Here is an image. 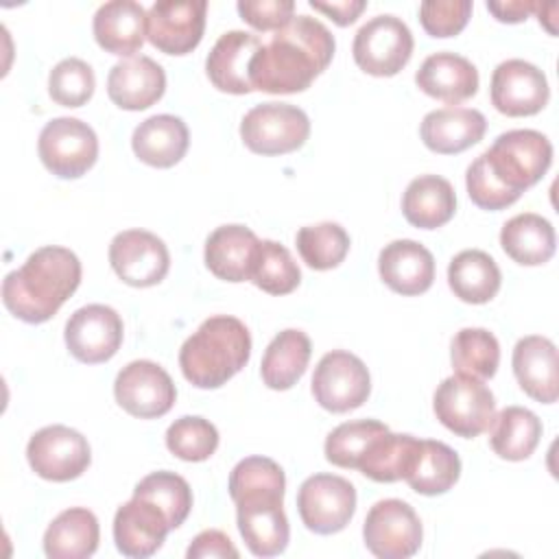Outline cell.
Instances as JSON below:
<instances>
[{
	"mask_svg": "<svg viewBox=\"0 0 559 559\" xmlns=\"http://www.w3.org/2000/svg\"><path fill=\"white\" fill-rule=\"evenodd\" d=\"M552 162L550 140L535 129L500 133L465 173L469 199L483 210H504L537 183Z\"/></svg>",
	"mask_w": 559,
	"mask_h": 559,
	"instance_id": "6da1fadb",
	"label": "cell"
},
{
	"mask_svg": "<svg viewBox=\"0 0 559 559\" xmlns=\"http://www.w3.org/2000/svg\"><path fill=\"white\" fill-rule=\"evenodd\" d=\"M334 48V35L323 22L310 15H293L253 55L249 66L251 85L269 94L304 92L330 66Z\"/></svg>",
	"mask_w": 559,
	"mask_h": 559,
	"instance_id": "7a4b0ae2",
	"label": "cell"
},
{
	"mask_svg": "<svg viewBox=\"0 0 559 559\" xmlns=\"http://www.w3.org/2000/svg\"><path fill=\"white\" fill-rule=\"evenodd\" d=\"M81 284V262L74 251L46 245L33 251L26 262L2 280L7 310L26 321L44 323L72 297Z\"/></svg>",
	"mask_w": 559,
	"mask_h": 559,
	"instance_id": "3957f363",
	"label": "cell"
},
{
	"mask_svg": "<svg viewBox=\"0 0 559 559\" xmlns=\"http://www.w3.org/2000/svg\"><path fill=\"white\" fill-rule=\"evenodd\" d=\"M251 356V334L231 314H214L192 332L179 349L183 378L199 389H218L234 378Z\"/></svg>",
	"mask_w": 559,
	"mask_h": 559,
	"instance_id": "277c9868",
	"label": "cell"
},
{
	"mask_svg": "<svg viewBox=\"0 0 559 559\" xmlns=\"http://www.w3.org/2000/svg\"><path fill=\"white\" fill-rule=\"evenodd\" d=\"M432 408L448 430L465 439L489 430L496 417V400L489 386L463 373H454L437 386Z\"/></svg>",
	"mask_w": 559,
	"mask_h": 559,
	"instance_id": "5b68a950",
	"label": "cell"
},
{
	"mask_svg": "<svg viewBox=\"0 0 559 559\" xmlns=\"http://www.w3.org/2000/svg\"><path fill=\"white\" fill-rule=\"evenodd\" d=\"M310 135V120L304 109L290 103H260L240 122L245 146L258 155H284L304 146Z\"/></svg>",
	"mask_w": 559,
	"mask_h": 559,
	"instance_id": "8992f818",
	"label": "cell"
},
{
	"mask_svg": "<svg viewBox=\"0 0 559 559\" xmlns=\"http://www.w3.org/2000/svg\"><path fill=\"white\" fill-rule=\"evenodd\" d=\"M231 500L238 531L255 557H275L286 550L290 528L284 513V489H253Z\"/></svg>",
	"mask_w": 559,
	"mask_h": 559,
	"instance_id": "52a82bcc",
	"label": "cell"
},
{
	"mask_svg": "<svg viewBox=\"0 0 559 559\" xmlns=\"http://www.w3.org/2000/svg\"><path fill=\"white\" fill-rule=\"evenodd\" d=\"M352 55L362 72L393 76L413 55V33L397 15H376L356 31Z\"/></svg>",
	"mask_w": 559,
	"mask_h": 559,
	"instance_id": "ba28073f",
	"label": "cell"
},
{
	"mask_svg": "<svg viewBox=\"0 0 559 559\" xmlns=\"http://www.w3.org/2000/svg\"><path fill=\"white\" fill-rule=\"evenodd\" d=\"M37 151L41 164L52 175L61 179H76L96 164L98 138L87 122L61 116L44 124Z\"/></svg>",
	"mask_w": 559,
	"mask_h": 559,
	"instance_id": "9c48e42d",
	"label": "cell"
},
{
	"mask_svg": "<svg viewBox=\"0 0 559 559\" xmlns=\"http://www.w3.org/2000/svg\"><path fill=\"white\" fill-rule=\"evenodd\" d=\"M371 378L365 362L345 349L321 356L312 376V395L330 413H347L367 402Z\"/></svg>",
	"mask_w": 559,
	"mask_h": 559,
	"instance_id": "30bf717a",
	"label": "cell"
},
{
	"mask_svg": "<svg viewBox=\"0 0 559 559\" xmlns=\"http://www.w3.org/2000/svg\"><path fill=\"white\" fill-rule=\"evenodd\" d=\"M365 546L380 559H406L413 557L424 537V528L415 509L400 500H378L362 524Z\"/></svg>",
	"mask_w": 559,
	"mask_h": 559,
	"instance_id": "8fae6325",
	"label": "cell"
},
{
	"mask_svg": "<svg viewBox=\"0 0 559 559\" xmlns=\"http://www.w3.org/2000/svg\"><path fill=\"white\" fill-rule=\"evenodd\" d=\"M26 459L37 476L66 483L79 478L90 467L92 450L79 430L63 424H52L39 428L28 439Z\"/></svg>",
	"mask_w": 559,
	"mask_h": 559,
	"instance_id": "7c38bea8",
	"label": "cell"
},
{
	"mask_svg": "<svg viewBox=\"0 0 559 559\" xmlns=\"http://www.w3.org/2000/svg\"><path fill=\"white\" fill-rule=\"evenodd\" d=\"M297 509L308 531L332 535L349 524L356 511V489L343 476L312 474L297 491Z\"/></svg>",
	"mask_w": 559,
	"mask_h": 559,
	"instance_id": "4fadbf2b",
	"label": "cell"
},
{
	"mask_svg": "<svg viewBox=\"0 0 559 559\" xmlns=\"http://www.w3.org/2000/svg\"><path fill=\"white\" fill-rule=\"evenodd\" d=\"M116 402L133 417L153 419L166 415L175 400L177 389L164 367L153 360H131L124 365L114 382Z\"/></svg>",
	"mask_w": 559,
	"mask_h": 559,
	"instance_id": "5bb4252c",
	"label": "cell"
},
{
	"mask_svg": "<svg viewBox=\"0 0 559 559\" xmlns=\"http://www.w3.org/2000/svg\"><path fill=\"white\" fill-rule=\"evenodd\" d=\"M109 264L129 286L146 288L159 284L170 269L168 247L146 229H127L109 242Z\"/></svg>",
	"mask_w": 559,
	"mask_h": 559,
	"instance_id": "9a60e30c",
	"label": "cell"
},
{
	"mask_svg": "<svg viewBox=\"0 0 559 559\" xmlns=\"http://www.w3.org/2000/svg\"><path fill=\"white\" fill-rule=\"evenodd\" d=\"M205 0H159L146 11V37L166 55H188L205 31Z\"/></svg>",
	"mask_w": 559,
	"mask_h": 559,
	"instance_id": "2e32d148",
	"label": "cell"
},
{
	"mask_svg": "<svg viewBox=\"0 0 559 559\" xmlns=\"http://www.w3.org/2000/svg\"><path fill=\"white\" fill-rule=\"evenodd\" d=\"M63 336L76 360L98 365L116 356L122 343V319L111 306L87 304L70 314Z\"/></svg>",
	"mask_w": 559,
	"mask_h": 559,
	"instance_id": "e0dca14e",
	"label": "cell"
},
{
	"mask_svg": "<svg viewBox=\"0 0 559 559\" xmlns=\"http://www.w3.org/2000/svg\"><path fill=\"white\" fill-rule=\"evenodd\" d=\"M489 94L500 114L520 118L542 111L550 98V87L537 66L524 59H507L496 66Z\"/></svg>",
	"mask_w": 559,
	"mask_h": 559,
	"instance_id": "ac0fdd59",
	"label": "cell"
},
{
	"mask_svg": "<svg viewBox=\"0 0 559 559\" xmlns=\"http://www.w3.org/2000/svg\"><path fill=\"white\" fill-rule=\"evenodd\" d=\"M170 531V522L159 507L133 496L114 515V542L124 557L144 559L157 552Z\"/></svg>",
	"mask_w": 559,
	"mask_h": 559,
	"instance_id": "d6986e66",
	"label": "cell"
},
{
	"mask_svg": "<svg viewBox=\"0 0 559 559\" xmlns=\"http://www.w3.org/2000/svg\"><path fill=\"white\" fill-rule=\"evenodd\" d=\"M166 90L164 68L146 57L133 55L111 66L107 76V94L114 105L127 111H140L155 105Z\"/></svg>",
	"mask_w": 559,
	"mask_h": 559,
	"instance_id": "ffe728a7",
	"label": "cell"
},
{
	"mask_svg": "<svg viewBox=\"0 0 559 559\" xmlns=\"http://www.w3.org/2000/svg\"><path fill=\"white\" fill-rule=\"evenodd\" d=\"M262 39L247 31H227L212 46L205 59V72L212 85L227 94L253 92L249 66Z\"/></svg>",
	"mask_w": 559,
	"mask_h": 559,
	"instance_id": "44dd1931",
	"label": "cell"
},
{
	"mask_svg": "<svg viewBox=\"0 0 559 559\" xmlns=\"http://www.w3.org/2000/svg\"><path fill=\"white\" fill-rule=\"evenodd\" d=\"M378 273L391 290L408 297L421 295L432 286L435 258L417 240H393L378 255Z\"/></svg>",
	"mask_w": 559,
	"mask_h": 559,
	"instance_id": "7402d4cb",
	"label": "cell"
},
{
	"mask_svg": "<svg viewBox=\"0 0 559 559\" xmlns=\"http://www.w3.org/2000/svg\"><path fill=\"white\" fill-rule=\"evenodd\" d=\"M513 373L520 389L537 402L552 404L559 395V365L557 347L550 338L531 334L513 347Z\"/></svg>",
	"mask_w": 559,
	"mask_h": 559,
	"instance_id": "603a6c76",
	"label": "cell"
},
{
	"mask_svg": "<svg viewBox=\"0 0 559 559\" xmlns=\"http://www.w3.org/2000/svg\"><path fill=\"white\" fill-rule=\"evenodd\" d=\"M415 83L424 94L456 105L476 94L478 70L467 57L441 50L424 59L415 74Z\"/></svg>",
	"mask_w": 559,
	"mask_h": 559,
	"instance_id": "cb8c5ba5",
	"label": "cell"
},
{
	"mask_svg": "<svg viewBox=\"0 0 559 559\" xmlns=\"http://www.w3.org/2000/svg\"><path fill=\"white\" fill-rule=\"evenodd\" d=\"M260 238L245 225H221L205 240V266L225 282L251 280Z\"/></svg>",
	"mask_w": 559,
	"mask_h": 559,
	"instance_id": "d4e9b609",
	"label": "cell"
},
{
	"mask_svg": "<svg viewBox=\"0 0 559 559\" xmlns=\"http://www.w3.org/2000/svg\"><path fill=\"white\" fill-rule=\"evenodd\" d=\"M485 129L487 120L478 109L443 107L424 116L419 135L430 151L454 155L480 142Z\"/></svg>",
	"mask_w": 559,
	"mask_h": 559,
	"instance_id": "484cf974",
	"label": "cell"
},
{
	"mask_svg": "<svg viewBox=\"0 0 559 559\" xmlns=\"http://www.w3.org/2000/svg\"><path fill=\"white\" fill-rule=\"evenodd\" d=\"M94 37L111 55L133 57L146 37V11L135 0H111L94 13Z\"/></svg>",
	"mask_w": 559,
	"mask_h": 559,
	"instance_id": "4316f807",
	"label": "cell"
},
{
	"mask_svg": "<svg viewBox=\"0 0 559 559\" xmlns=\"http://www.w3.org/2000/svg\"><path fill=\"white\" fill-rule=\"evenodd\" d=\"M188 144V127L173 114H157L142 120L131 135V146L138 159L155 168L175 166L186 155Z\"/></svg>",
	"mask_w": 559,
	"mask_h": 559,
	"instance_id": "83f0119b",
	"label": "cell"
},
{
	"mask_svg": "<svg viewBox=\"0 0 559 559\" xmlns=\"http://www.w3.org/2000/svg\"><path fill=\"white\" fill-rule=\"evenodd\" d=\"M454 212L456 194L445 177L419 175L402 194V214L419 229H437L445 225Z\"/></svg>",
	"mask_w": 559,
	"mask_h": 559,
	"instance_id": "f1b7e54d",
	"label": "cell"
},
{
	"mask_svg": "<svg viewBox=\"0 0 559 559\" xmlns=\"http://www.w3.org/2000/svg\"><path fill=\"white\" fill-rule=\"evenodd\" d=\"M100 528L90 509L72 507L61 511L44 533V552L50 559H85L98 548Z\"/></svg>",
	"mask_w": 559,
	"mask_h": 559,
	"instance_id": "f546056e",
	"label": "cell"
},
{
	"mask_svg": "<svg viewBox=\"0 0 559 559\" xmlns=\"http://www.w3.org/2000/svg\"><path fill=\"white\" fill-rule=\"evenodd\" d=\"M500 247L513 262L522 266L544 264L552 258L557 247L555 227L548 218L535 212L518 214L502 225Z\"/></svg>",
	"mask_w": 559,
	"mask_h": 559,
	"instance_id": "4dcf8cb0",
	"label": "cell"
},
{
	"mask_svg": "<svg viewBox=\"0 0 559 559\" xmlns=\"http://www.w3.org/2000/svg\"><path fill=\"white\" fill-rule=\"evenodd\" d=\"M312 354V343L306 332L288 328L282 330L264 349L260 376L273 391H286L306 373Z\"/></svg>",
	"mask_w": 559,
	"mask_h": 559,
	"instance_id": "1f68e13d",
	"label": "cell"
},
{
	"mask_svg": "<svg viewBox=\"0 0 559 559\" xmlns=\"http://www.w3.org/2000/svg\"><path fill=\"white\" fill-rule=\"evenodd\" d=\"M500 269L496 260L480 249H465L448 264V284L465 304H487L500 290Z\"/></svg>",
	"mask_w": 559,
	"mask_h": 559,
	"instance_id": "d6a6232c",
	"label": "cell"
},
{
	"mask_svg": "<svg viewBox=\"0 0 559 559\" xmlns=\"http://www.w3.org/2000/svg\"><path fill=\"white\" fill-rule=\"evenodd\" d=\"M459 476H461L459 454L443 441L421 439L404 480L417 493L439 496L452 489Z\"/></svg>",
	"mask_w": 559,
	"mask_h": 559,
	"instance_id": "836d02e7",
	"label": "cell"
},
{
	"mask_svg": "<svg viewBox=\"0 0 559 559\" xmlns=\"http://www.w3.org/2000/svg\"><path fill=\"white\" fill-rule=\"evenodd\" d=\"M491 450L507 461H524L533 454L542 437L539 417L524 406H507L491 421Z\"/></svg>",
	"mask_w": 559,
	"mask_h": 559,
	"instance_id": "e575fe53",
	"label": "cell"
},
{
	"mask_svg": "<svg viewBox=\"0 0 559 559\" xmlns=\"http://www.w3.org/2000/svg\"><path fill=\"white\" fill-rule=\"evenodd\" d=\"M417 437L413 435H395L391 430L382 432L371 448L367 450L365 459L360 461L358 469L367 478L376 483H395L404 480L411 469V463L419 448Z\"/></svg>",
	"mask_w": 559,
	"mask_h": 559,
	"instance_id": "d590c367",
	"label": "cell"
},
{
	"mask_svg": "<svg viewBox=\"0 0 559 559\" xmlns=\"http://www.w3.org/2000/svg\"><path fill=\"white\" fill-rule=\"evenodd\" d=\"M450 358L456 373L487 380L498 369L500 345L498 338L485 328H463L452 338Z\"/></svg>",
	"mask_w": 559,
	"mask_h": 559,
	"instance_id": "8d00e7d4",
	"label": "cell"
},
{
	"mask_svg": "<svg viewBox=\"0 0 559 559\" xmlns=\"http://www.w3.org/2000/svg\"><path fill=\"white\" fill-rule=\"evenodd\" d=\"M301 260L314 271L338 266L349 251V234L332 221L306 225L295 236Z\"/></svg>",
	"mask_w": 559,
	"mask_h": 559,
	"instance_id": "74e56055",
	"label": "cell"
},
{
	"mask_svg": "<svg viewBox=\"0 0 559 559\" xmlns=\"http://www.w3.org/2000/svg\"><path fill=\"white\" fill-rule=\"evenodd\" d=\"M389 428L378 421V419H356V421H345L336 426L328 437H325V459L345 469H358L360 461L365 459L367 450L371 443L386 432Z\"/></svg>",
	"mask_w": 559,
	"mask_h": 559,
	"instance_id": "f35d334b",
	"label": "cell"
},
{
	"mask_svg": "<svg viewBox=\"0 0 559 559\" xmlns=\"http://www.w3.org/2000/svg\"><path fill=\"white\" fill-rule=\"evenodd\" d=\"M133 496L144 498L159 507L164 515L170 522V528H177L186 522L190 509H192V489L188 480L175 472H153L144 476L135 489Z\"/></svg>",
	"mask_w": 559,
	"mask_h": 559,
	"instance_id": "ab89813d",
	"label": "cell"
},
{
	"mask_svg": "<svg viewBox=\"0 0 559 559\" xmlns=\"http://www.w3.org/2000/svg\"><path fill=\"white\" fill-rule=\"evenodd\" d=\"M251 282L269 295H288L299 286L301 271L284 245L260 240Z\"/></svg>",
	"mask_w": 559,
	"mask_h": 559,
	"instance_id": "60d3db41",
	"label": "cell"
},
{
	"mask_svg": "<svg viewBox=\"0 0 559 559\" xmlns=\"http://www.w3.org/2000/svg\"><path fill=\"white\" fill-rule=\"evenodd\" d=\"M166 448L181 461L199 463L216 452L218 430L199 415H183L168 426Z\"/></svg>",
	"mask_w": 559,
	"mask_h": 559,
	"instance_id": "b9f144b4",
	"label": "cell"
},
{
	"mask_svg": "<svg viewBox=\"0 0 559 559\" xmlns=\"http://www.w3.org/2000/svg\"><path fill=\"white\" fill-rule=\"evenodd\" d=\"M96 87L94 70L79 57L61 59L48 76V92L57 105L81 107L85 105Z\"/></svg>",
	"mask_w": 559,
	"mask_h": 559,
	"instance_id": "7bdbcfd3",
	"label": "cell"
},
{
	"mask_svg": "<svg viewBox=\"0 0 559 559\" xmlns=\"http://www.w3.org/2000/svg\"><path fill=\"white\" fill-rule=\"evenodd\" d=\"M472 15L469 0H426L419 4V22L430 37L459 35Z\"/></svg>",
	"mask_w": 559,
	"mask_h": 559,
	"instance_id": "ee69618b",
	"label": "cell"
},
{
	"mask_svg": "<svg viewBox=\"0 0 559 559\" xmlns=\"http://www.w3.org/2000/svg\"><path fill=\"white\" fill-rule=\"evenodd\" d=\"M240 17L255 31H277L293 20V0H240L236 4Z\"/></svg>",
	"mask_w": 559,
	"mask_h": 559,
	"instance_id": "f6af8a7d",
	"label": "cell"
},
{
	"mask_svg": "<svg viewBox=\"0 0 559 559\" xmlns=\"http://www.w3.org/2000/svg\"><path fill=\"white\" fill-rule=\"evenodd\" d=\"M188 559H201V557H238V548L231 544V539L216 528L201 531L186 550Z\"/></svg>",
	"mask_w": 559,
	"mask_h": 559,
	"instance_id": "bcb514c9",
	"label": "cell"
},
{
	"mask_svg": "<svg viewBox=\"0 0 559 559\" xmlns=\"http://www.w3.org/2000/svg\"><path fill=\"white\" fill-rule=\"evenodd\" d=\"M310 7L330 15L338 26H349L356 22V17L365 11L367 2L365 0H338V2H317L310 0Z\"/></svg>",
	"mask_w": 559,
	"mask_h": 559,
	"instance_id": "7dc6e473",
	"label": "cell"
},
{
	"mask_svg": "<svg viewBox=\"0 0 559 559\" xmlns=\"http://www.w3.org/2000/svg\"><path fill=\"white\" fill-rule=\"evenodd\" d=\"M487 9L496 15V20L515 24L528 17L535 11V2L531 0H507V2H487Z\"/></svg>",
	"mask_w": 559,
	"mask_h": 559,
	"instance_id": "c3c4849f",
	"label": "cell"
},
{
	"mask_svg": "<svg viewBox=\"0 0 559 559\" xmlns=\"http://www.w3.org/2000/svg\"><path fill=\"white\" fill-rule=\"evenodd\" d=\"M535 13L539 15V22L548 28V33H557L552 20H555V13H557V4L555 2H535Z\"/></svg>",
	"mask_w": 559,
	"mask_h": 559,
	"instance_id": "681fc988",
	"label": "cell"
}]
</instances>
